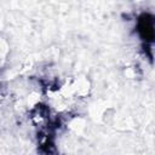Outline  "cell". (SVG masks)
Masks as SVG:
<instances>
[{
    "instance_id": "obj_1",
    "label": "cell",
    "mask_w": 155,
    "mask_h": 155,
    "mask_svg": "<svg viewBox=\"0 0 155 155\" xmlns=\"http://www.w3.org/2000/svg\"><path fill=\"white\" fill-rule=\"evenodd\" d=\"M139 33H140V35L144 40H149V39L154 38V35H155L154 24L148 18V16H143V18L140 19V22H139Z\"/></svg>"
}]
</instances>
